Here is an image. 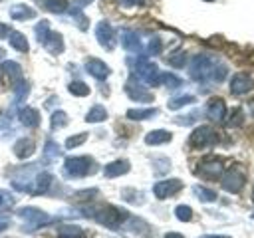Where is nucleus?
<instances>
[{
    "label": "nucleus",
    "mask_w": 254,
    "mask_h": 238,
    "mask_svg": "<svg viewBox=\"0 0 254 238\" xmlns=\"http://www.w3.org/2000/svg\"><path fill=\"white\" fill-rule=\"evenodd\" d=\"M192 101H194L192 95H181V97H173V99L169 101V107H171V109H179V107H183V105H187V103H192Z\"/></svg>",
    "instance_id": "nucleus-25"
},
{
    "label": "nucleus",
    "mask_w": 254,
    "mask_h": 238,
    "mask_svg": "<svg viewBox=\"0 0 254 238\" xmlns=\"http://www.w3.org/2000/svg\"><path fill=\"white\" fill-rule=\"evenodd\" d=\"M224 165L218 157H210V159H204L196 165V175L198 177H204V178H216L220 173H222Z\"/></svg>",
    "instance_id": "nucleus-4"
},
{
    "label": "nucleus",
    "mask_w": 254,
    "mask_h": 238,
    "mask_svg": "<svg viewBox=\"0 0 254 238\" xmlns=\"http://www.w3.org/2000/svg\"><path fill=\"white\" fill-rule=\"evenodd\" d=\"M93 169V163L89 157H69L65 161V173L69 177H85Z\"/></svg>",
    "instance_id": "nucleus-3"
},
{
    "label": "nucleus",
    "mask_w": 254,
    "mask_h": 238,
    "mask_svg": "<svg viewBox=\"0 0 254 238\" xmlns=\"http://www.w3.org/2000/svg\"><path fill=\"white\" fill-rule=\"evenodd\" d=\"M123 6H137V4H143V0H119Z\"/></svg>",
    "instance_id": "nucleus-35"
},
{
    "label": "nucleus",
    "mask_w": 254,
    "mask_h": 238,
    "mask_svg": "<svg viewBox=\"0 0 254 238\" xmlns=\"http://www.w3.org/2000/svg\"><path fill=\"white\" fill-rule=\"evenodd\" d=\"M224 75H226V65L222 61H216V60H212L210 56H204V54L192 58L190 77L194 81H206V79L222 81Z\"/></svg>",
    "instance_id": "nucleus-1"
},
{
    "label": "nucleus",
    "mask_w": 254,
    "mask_h": 238,
    "mask_svg": "<svg viewBox=\"0 0 254 238\" xmlns=\"http://www.w3.org/2000/svg\"><path fill=\"white\" fill-rule=\"evenodd\" d=\"M44 44H46L54 54H60V52L64 50V42H62L60 34H56V32H50V34H48V40H44Z\"/></svg>",
    "instance_id": "nucleus-17"
},
{
    "label": "nucleus",
    "mask_w": 254,
    "mask_h": 238,
    "mask_svg": "<svg viewBox=\"0 0 254 238\" xmlns=\"http://www.w3.org/2000/svg\"><path fill=\"white\" fill-rule=\"evenodd\" d=\"M242 119H244L242 111H240V109H234V111H232V119L228 121V125H230V127H236V125L242 123Z\"/></svg>",
    "instance_id": "nucleus-33"
},
{
    "label": "nucleus",
    "mask_w": 254,
    "mask_h": 238,
    "mask_svg": "<svg viewBox=\"0 0 254 238\" xmlns=\"http://www.w3.org/2000/svg\"><path fill=\"white\" fill-rule=\"evenodd\" d=\"M157 109H129L127 111V117L129 119H149L155 115Z\"/></svg>",
    "instance_id": "nucleus-21"
},
{
    "label": "nucleus",
    "mask_w": 254,
    "mask_h": 238,
    "mask_svg": "<svg viewBox=\"0 0 254 238\" xmlns=\"http://www.w3.org/2000/svg\"><path fill=\"white\" fill-rule=\"evenodd\" d=\"M254 87V79L248 75V73H236L232 79H230V91L234 95H240V93H246Z\"/></svg>",
    "instance_id": "nucleus-10"
},
{
    "label": "nucleus",
    "mask_w": 254,
    "mask_h": 238,
    "mask_svg": "<svg viewBox=\"0 0 254 238\" xmlns=\"http://www.w3.org/2000/svg\"><path fill=\"white\" fill-rule=\"evenodd\" d=\"M252 200H254V192H252Z\"/></svg>",
    "instance_id": "nucleus-38"
},
{
    "label": "nucleus",
    "mask_w": 254,
    "mask_h": 238,
    "mask_svg": "<svg viewBox=\"0 0 254 238\" xmlns=\"http://www.w3.org/2000/svg\"><path fill=\"white\" fill-rule=\"evenodd\" d=\"M244 182H246L244 173H242L240 169L232 167V169L224 175V178H222V188L228 190V192H238V190L244 186Z\"/></svg>",
    "instance_id": "nucleus-6"
},
{
    "label": "nucleus",
    "mask_w": 254,
    "mask_h": 238,
    "mask_svg": "<svg viewBox=\"0 0 254 238\" xmlns=\"http://www.w3.org/2000/svg\"><path fill=\"white\" fill-rule=\"evenodd\" d=\"M85 139H87V133H79V135H73V137H69V139L65 141V147H67V149H73V147L81 145Z\"/></svg>",
    "instance_id": "nucleus-30"
},
{
    "label": "nucleus",
    "mask_w": 254,
    "mask_h": 238,
    "mask_svg": "<svg viewBox=\"0 0 254 238\" xmlns=\"http://www.w3.org/2000/svg\"><path fill=\"white\" fill-rule=\"evenodd\" d=\"M44 6L50 12H64L67 8V0H44Z\"/></svg>",
    "instance_id": "nucleus-23"
},
{
    "label": "nucleus",
    "mask_w": 254,
    "mask_h": 238,
    "mask_svg": "<svg viewBox=\"0 0 254 238\" xmlns=\"http://www.w3.org/2000/svg\"><path fill=\"white\" fill-rule=\"evenodd\" d=\"M81 236V228L75 224H64L60 228V238H79Z\"/></svg>",
    "instance_id": "nucleus-20"
},
{
    "label": "nucleus",
    "mask_w": 254,
    "mask_h": 238,
    "mask_svg": "<svg viewBox=\"0 0 254 238\" xmlns=\"http://www.w3.org/2000/svg\"><path fill=\"white\" fill-rule=\"evenodd\" d=\"M32 151H34V143H32V141H28V139H24V141H22V145H18V147H16V153H18L20 157H28Z\"/></svg>",
    "instance_id": "nucleus-29"
},
{
    "label": "nucleus",
    "mask_w": 254,
    "mask_h": 238,
    "mask_svg": "<svg viewBox=\"0 0 254 238\" xmlns=\"http://www.w3.org/2000/svg\"><path fill=\"white\" fill-rule=\"evenodd\" d=\"M169 141H171V133L165 131V129L151 131V133L145 137V143H147V145H163V143H169Z\"/></svg>",
    "instance_id": "nucleus-14"
},
{
    "label": "nucleus",
    "mask_w": 254,
    "mask_h": 238,
    "mask_svg": "<svg viewBox=\"0 0 254 238\" xmlns=\"http://www.w3.org/2000/svg\"><path fill=\"white\" fill-rule=\"evenodd\" d=\"M159 50H161V42H159V38H153L149 42V54H159Z\"/></svg>",
    "instance_id": "nucleus-34"
},
{
    "label": "nucleus",
    "mask_w": 254,
    "mask_h": 238,
    "mask_svg": "<svg viewBox=\"0 0 254 238\" xmlns=\"http://www.w3.org/2000/svg\"><path fill=\"white\" fill-rule=\"evenodd\" d=\"M20 121L28 127H36L40 123V115L36 109H24V111H20Z\"/></svg>",
    "instance_id": "nucleus-16"
},
{
    "label": "nucleus",
    "mask_w": 254,
    "mask_h": 238,
    "mask_svg": "<svg viewBox=\"0 0 254 238\" xmlns=\"http://www.w3.org/2000/svg\"><path fill=\"white\" fill-rule=\"evenodd\" d=\"M181 188H183V182H181L179 178L161 180V182H157V184L153 186V190H155V196H157V198H169V196L177 194Z\"/></svg>",
    "instance_id": "nucleus-7"
},
{
    "label": "nucleus",
    "mask_w": 254,
    "mask_h": 238,
    "mask_svg": "<svg viewBox=\"0 0 254 238\" xmlns=\"http://www.w3.org/2000/svg\"><path fill=\"white\" fill-rule=\"evenodd\" d=\"M194 194H196L200 200H206V202L216 200V192L210 190V188H204V186H194Z\"/></svg>",
    "instance_id": "nucleus-22"
},
{
    "label": "nucleus",
    "mask_w": 254,
    "mask_h": 238,
    "mask_svg": "<svg viewBox=\"0 0 254 238\" xmlns=\"http://www.w3.org/2000/svg\"><path fill=\"white\" fill-rule=\"evenodd\" d=\"M171 65H175V67H183L185 65V61H187V54L185 52H181V54H177V56H171Z\"/></svg>",
    "instance_id": "nucleus-32"
},
{
    "label": "nucleus",
    "mask_w": 254,
    "mask_h": 238,
    "mask_svg": "<svg viewBox=\"0 0 254 238\" xmlns=\"http://www.w3.org/2000/svg\"><path fill=\"white\" fill-rule=\"evenodd\" d=\"M69 91L73 95H87L89 93V87L83 83V81H71L69 83Z\"/></svg>",
    "instance_id": "nucleus-28"
},
{
    "label": "nucleus",
    "mask_w": 254,
    "mask_h": 238,
    "mask_svg": "<svg viewBox=\"0 0 254 238\" xmlns=\"http://www.w3.org/2000/svg\"><path fill=\"white\" fill-rule=\"evenodd\" d=\"M12 44L16 46V50H22V52L28 50V42H26V38L22 34H12Z\"/></svg>",
    "instance_id": "nucleus-31"
},
{
    "label": "nucleus",
    "mask_w": 254,
    "mask_h": 238,
    "mask_svg": "<svg viewBox=\"0 0 254 238\" xmlns=\"http://www.w3.org/2000/svg\"><path fill=\"white\" fill-rule=\"evenodd\" d=\"M127 171H129V161L117 159L105 167V177H119V175H125Z\"/></svg>",
    "instance_id": "nucleus-13"
},
{
    "label": "nucleus",
    "mask_w": 254,
    "mask_h": 238,
    "mask_svg": "<svg viewBox=\"0 0 254 238\" xmlns=\"http://www.w3.org/2000/svg\"><path fill=\"white\" fill-rule=\"evenodd\" d=\"M85 69L93 75V77H97V79H105L107 75H109V67L101 61V60H87V63H85Z\"/></svg>",
    "instance_id": "nucleus-12"
},
{
    "label": "nucleus",
    "mask_w": 254,
    "mask_h": 238,
    "mask_svg": "<svg viewBox=\"0 0 254 238\" xmlns=\"http://www.w3.org/2000/svg\"><path fill=\"white\" fill-rule=\"evenodd\" d=\"M159 81L161 83H165L167 87H179L183 81H181V77H177V75H173V73H159Z\"/></svg>",
    "instance_id": "nucleus-24"
},
{
    "label": "nucleus",
    "mask_w": 254,
    "mask_h": 238,
    "mask_svg": "<svg viewBox=\"0 0 254 238\" xmlns=\"http://www.w3.org/2000/svg\"><path fill=\"white\" fill-rule=\"evenodd\" d=\"M202 238H230V236H218V234H208V236H202Z\"/></svg>",
    "instance_id": "nucleus-37"
},
{
    "label": "nucleus",
    "mask_w": 254,
    "mask_h": 238,
    "mask_svg": "<svg viewBox=\"0 0 254 238\" xmlns=\"http://www.w3.org/2000/svg\"><path fill=\"white\" fill-rule=\"evenodd\" d=\"M135 71H137L147 83H151V85L159 83V69H157V65H155L153 61H149V60H145V58H139L137 63H135Z\"/></svg>",
    "instance_id": "nucleus-5"
},
{
    "label": "nucleus",
    "mask_w": 254,
    "mask_h": 238,
    "mask_svg": "<svg viewBox=\"0 0 254 238\" xmlns=\"http://www.w3.org/2000/svg\"><path fill=\"white\" fill-rule=\"evenodd\" d=\"M175 214H177V218H179V220L187 222V220H190L192 210H190V206H187V204H179V206L175 208Z\"/></svg>",
    "instance_id": "nucleus-27"
},
{
    "label": "nucleus",
    "mask_w": 254,
    "mask_h": 238,
    "mask_svg": "<svg viewBox=\"0 0 254 238\" xmlns=\"http://www.w3.org/2000/svg\"><path fill=\"white\" fill-rule=\"evenodd\" d=\"M125 91H127V95L131 97V99H135V101H153V95L137 81V77H131L129 81H127V85H125Z\"/></svg>",
    "instance_id": "nucleus-9"
},
{
    "label": "nucleus",
    "mask_w": 254,
    "mask_h": 238,
    "mask_svg": "<svg viewBox=\"0 0 254 238\" xmlns=\"http://www.w3.org/2000/svg\"><path fill=\"white\" fill-rule=\"evenodd\" d=\"M252 218H254V214H252Z\"/></svg>",
    "instance_id": "nucleus-39"
},
{
    "label": "nucleus",
    "mask_w": 254,
    "mask_h": 238,
    "mask_svg": "<svg viewBox=\"0 0 254 238\" xmlns=\"http://www.w3.org/2000/svg\"><path fill=\"white\" fill-rule=\"evenodd\" d=\"M67 123V115L64 113V111H54L52 113V127L54 129H60V127H64Z\"/></svg>",
    "instance_id": "nucleus-26"
},
{
    "label": "nucleus",
    "mask_w": 254,
    "mask_h": 238,
    "mask_svg": "<svg viewBox=\"0 0 254 238\" xmlns=\"http://www.w3.org/2000/svg\"><path fill=\"white\" fill-rule=\"evenodd\" d=\"M95 36H97L99 44L105 50H113V46H115V30L111 28L109 22H99L97 28H95Z\"/></svg>",
    "instance_id": "nucleus-8"
},
{
    "label": "nucleus",
    "mask_w": 254,
    "mask_h": 238,
    "mask_svg": "<svg viewBox=\"0 0 254 238\" xmlns=\"http://www.w3.org/2000/svg\"><path fill=\"white\" fill-rule=\"evenodd\" d=\"M121 42H123L125 50H131V52H135V50H139V48H141L139 36H137L135 32H131V30H125V32H123V38H121Z\"/></svg>",
    "instance_id": "nucleus-15"
},
{
    "label": "nucleus",
    "mask_w": 254,
    "mask_h": 238,
    "mask_svg": "<svg viewBox=\"0 0 254 238\" xmlns=\"http://www.w3.org/2000/svg\"><path fill=\"white\" fill-rule=\"evenodd\" d=\"M218 141V137H216V133L210 129V127H196L194 131H192V135H190V139H189V143H190V147H194V149H202V147H208V145H214Z\"/></svg>",
    "instance_id": "nucleus-2"
},
{
    "label": "nucleus",
    "mask_w": 254,
    "mask_h": 238,
    "mask_svg": "<svg viewBox=\"0 0 254 238\" xmlns=\"http://www.w3.org/2000/svg\"><path fill=\"white\" fill-rule=\"evenodd\" d=\"M89 123H97V121H105L107 119V111L101 107V105H95V107H91V111L87 113V117H85Z\"/></svg>",
    "instance_id": "nucleus-19"
},
{
    "label": "nucleus",
    "mask_w": 254,
    "mask_h": 238,
    "mask_svg": "<svg viewBox=\"0 0 254 238\" xmlns=\"http://www.w3.org/2000/svg\"><path fill=\"white\" fill-rule=\"evenodd\" d=\"M165 238H183V236H181V234H177V232H169Z\"/></svg>",
    "instance_id": "nucleus-36"
},
{
    "label": "nucleus",
    "mask_w": 254,
    "mask_h": 238,
    "mask_svg": "<svg viewBox=\"0 0 254 238\" xmlns=\"http://www.w3.org/2000/svg\"><path fill=\"white\" fill-rule=\"evenodd\" d=\"M10 14L14 16V18H22V20H26V18H30V16H34V10L30 8V6H26V4H16V6H12V10H10Z\"/></svg>",
    "instance_id": "nucleus-18"
},
{
    "label": "nucleus",
    "mask_w": 254,
    "mask_h": 238,
    "mask_svg": "<svg viewBox=\"0 0 254 238\" xmlns=\"http://www.w3.org/2000/svg\"><path fill=\"white\" fill-rule=\"evenodd\" d=\"M206 115H208V119H212V121H222L224 115H226V105H224V101L218 99V97L210 99L208 105H206Z\"/></svg>",
    "instance_id": "nucleus-11"
}]
</instances>
